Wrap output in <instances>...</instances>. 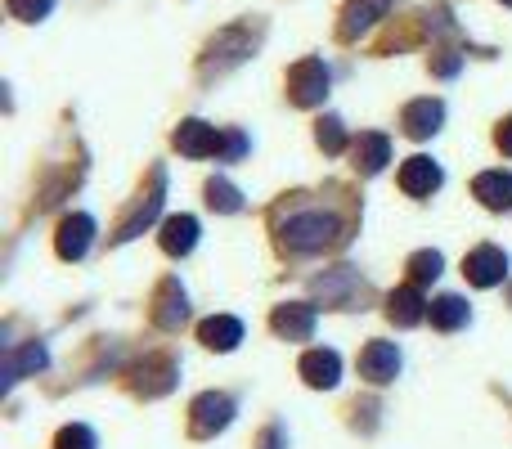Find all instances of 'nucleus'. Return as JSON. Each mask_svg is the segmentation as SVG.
<instances>
[{
  "label": "nucleus",
  "instance_id": "obj_1",
  "mask_svg": "<svg viewBox=\"0 0 512 449\" xmlns=\"http://www.w3.org/2000/svg\"><path fill=\"white\" fill-rule=\"evenodd\" d=\"M337 238H342V221H337L333 212H297L279 225V243L288 247V252H301V256L324 252V247H333Z\"/></svg>",
  "mask_w": 512,
  "mask_h": 449
},
{
  "label": "nucleus",
  "instance_id": "obj_2",
  "mask_svg": "<svg viewBox=\"0 0 512 449\" xmlns=\"http://www.w3.org/2000/svg\"><path fill=\"white\" fill-rule=\"evenodd\" d=\"M328 86H333V77H328L324 59L292 63V72H288V99L297 108H319L328 99Z\"/></svg>",
  "mask_w": 512,
  "mask_h": 449
},
{
  "label": "nucleus",
  "instance_id": "obj_3",
  "mask_svg": "<svg viewBox=\"0 0 512 449\" xmlns=\"http://www.w3.org/2000/svg\"><path fill=\"white\" fill-rule=\"evenodd\" d=\"M230 423H234V400L225 396V391H203V396L189 405V432H194L198 441L225 432Z\"/></svg>",
  "mask_w": 512,
  "mask_h": 449
},
{
  "label": "nucleus",
  "instance_id": "obj_4",
  "mask_svg": "<svg viewBox=\"0 0 512 449\" xmlns=\"http://www.w3.org/2000/svg\"><path fill=\"white\" fill-rule=\"evenodd\" d=\"M252 54V32L248 27H225L221 36H216L212 45H207V59H203V77H212V72H230L239 68L243 59Z\"/></svg>",
  "mask_w": 512,
  "mask_h": 449
},
{
  "label": "nucleus",
  "instance_id": "obj_5",
  "mask_svg": "<svg viewBox=\"0 0 512 449\" xmlns=\"http://www.w3.org/2000/svg\"><path fill=\"white\" fill-rule=\"evenodd\" d=\"M176 149L185 153V158H216V153L225 149V135L216 131V126L189 117V122L176 126Z\"/></svg>",
  "mask_w": 512,
  "mask_h": 449
},
{
  "label": "nucleus",
  "instance_id": "obj_6",
  "mask_svg": "<svg viewBox=\"0 0 512 449\" xmlns=\"http://www.w3.org/2000/svg\"><path fill=\"white\" fill-rule=\"evenodd\" d=\"M185 319H189V297H185V288H180V279H162L158 301H153V324H158L162 333H180Z\"/></svg>",
  "mask_w": 512,
  "mask_h": 449
},
{
  "label": "nucleus",
  "instance_id": "obj_7",
  "mask_svg": "<svg viewBox=\"0 0 512 449\" xmlns=\"http://www.w3.org/2000/svg\"><path fill=\"white\" fill-rule=\"evenodd\" d=\"M270 328L288 342H310L315 337V306L310 301H288V306H274Z\"/></svg>",
  "mask_w": 512,
  "mask_h": 449
},
{
  "label": "nucleus",
  "instance_id": "obj_8",
  "mask_svg": "<svg viewBox=\"0 0 512 449\" xmlns=\"http://www.w3.org/2000/svg\"><path fill=\"white\" fill-rule=\"evenodd\" d=\"M463 274H468V283H477V288H495V283H504V274H508L504 247L486 243V247H477V252H468Z\"/></svg>",
  "mask_w": 512,
  "mask_h": 449
},
{
  "label": "nucleus",
  "instance_id": "obj_9",
  "mask_svg": "<svg viewBox=\"0 0 512 449\" xmlns=\"http://www.w3.org/2000/svg\"><path fill=\"white\" fill-rule=\"evenodd\" d=\"M360 378H369L373 387H387L400 378V351L396 342H369L360 355Z\"/></svg>",
  "mask_w": 512,
  "mask_h": 449
},
{
  "label": "nucleus",
  "instance_id": "obj_10",
  "mask_svg": "<svg viewBox=\"0 0 512 449\" xmlns=\"http://www.w3.org/2000/svg\"><path fill=\"white\" fill-rule=\"evenodd\" d=\"M90 243H95V216H86V212H72L59 225V234H54V247H59L63 261H81L90 252Z\"/></svg>",
  "mask_w": 512,
  "mask_h": 449
},
{
  "label": "nucleus",
  "instance_id": "obj_11",
  "mask_svg": "<svg viewBox=\"0 0 512 449\" xmlns=\"http://www.w3.org/2000/svg\"><path fill=\"white\" fill-rule=\"evenodd\" d=\"M441 122H445L441 99H414V104H405V113H400V126H405L409 140H432V135L441 131Z\"/></svg>",
  "mask_w": 512,
  "mask_h": 449
},
{
  "label": "nucleus",
  "instance_id": "obj_12",
  "mask_svg": "<svg viewBox=\"0 0 512 449\" xmlns=\"http://www.w3.org/2000/svg\"><path fill=\"white\" fill-rule=\"evenodd\" d=\"M297 373L306 378V387L315 391H333L342 382V355L337 351H306L297 364Z\"/></svg>",
  "mask_w": 512,
  "mask_h": 449
},
{
  "label": "nucleus",
  "instance_id": "obj_13",
  "mask_svg": "<svg viewBox=\"0 0 512 449\" xmlns=\"http://www.w3.org/2000/svg\"><path fill=\"white\" fill-rule=\"evenodd\" d=\"M162 194H167V176H162V171H153V194L144 198V203H140V212H135L131 221H126L122 229H117V234H113V243H131V238H140L144 229H149L153 221H158V212H162Z\"/></svg>",
  "mask_w": 512,
  "mask_h": 449
},
{
  "label": "nucleus",
  "instance_id": "obj_14",
  "mask_svg": "<svg viewBox=\"0 0 512 449\" xmlns=\"http://www.w3.org/2000/svg\"><path fill=\"white\" fill-rule=\"evenodd\" d=\"M441 167H436L432 158H409L405 167H400V189H405L409 198H432L436 189H441Z\"/></svg>",
  "mask_w": 512,
  "mask_h": 449
},
{
  "label": "nucleus",
  "instance_id": "obj_15",
  "mask_svg": "<svg viewBox=\"0 0 512 449\" xmlns=\"http://www.w3.org/2000/svg\"><path fill=\"white\" fill-rule=\"evenodd\" d=\"M427 306H432V301H423V292H418V283H405V288H396V292H391V297H387V315H391V324H400V328H414V324H423Z\"/></svg>",
  "mask_w": 512,
  "mask_h": 449
},
{
  "label": "nucleus",
  "instance_id": "obj_16",
  "mask_svg": "<svg viewBox=\"0 0 512 449\" xmlns=\"http://www.w3.org/2000/svg\"><path fill=\"white\" fill-rule=\"evenodd\" d=\"M391 0H351V5L342 9V41H355V36H364L378 18H387Z\"/></svg>",
  "mask_w": 512,
  "mask_h": 449
},
{
  "label": "nucleus",
  "instance_id": "obj_17",
  "mask_svg": "<svg viewBox=\"0 0 512 449\" xmlns=\"http://www.w3.org/2000/svg\"><path fill=\"white\" fill-rule=\"evenodd\" d=\"M198 342L207 346V351H234V346L243 342V324L234 315H212V319H203L198 324Z\"/></svg>",
  "mask_w": 512,
  "mask_h": 449
},
{
  "label": "nucleus",
  "instance_id": "obj_18",
  "mask_svg": "<svg viewBox=\"0 0 512 449\" xmlns=\"http://www.w3.org/2000/svg\"><path fill=\"white\" fill-rule=\"evenodd\" d=\"M158 243H162V252L167 256H189L198 247V221L194 216H167V221H162Z\"/></svg>",
  "mask_w": 512,
  "mask_h": 449
},
{
  "label": "nucleus",
  "instance_id": "obj_19",
  "mask_svg": "<svg viewBox=\"0 0 512 449\" xmlns=\"http://www.w3.org/2000/svg\"><path fill=\"white\" fill-rule=\"evenodd\" d=\"M45 364H50V355H45L41 342H27L23 351H9L5 355V373H0V387L9 391L18 378H27V373H41Z\"/></svg>",
  "mask_w": 512,
  "mask_h": 449
},
{
  "label": "nucleus",
  "instance_id": "obj_20",
  "mask_svg": "<svg viewBox=\"0 0 512 449\" xmlns=\"http://www.w3.org/2000/svg\"><path fill=\"white\" fill-rule=\"evenodd\" d=\"M472 194L490 207V212H512V176L508 171H481L472 180Z\"/></svg>",
  "mask_w": 512,
  "mask_h": 449
},
{
  "label": "nucleus",
  "instance_id": "obj_21",
  "mask_svg": "<svg viewBox=\"0 0 512 449\" xmlns=\"http://www.w3.org/2000/svg\"><path fill=\"white\" fill-rule=\"evenodd\" d=\"M387 162H391V140L387 135H378V131L360 135V144H355V167H360L364 176H378Z\"/></svg>",
  "mask_w": 512,
  "mask_h": 449
},
{
  "label": "nucleus",
  "instance_id": "obj_22",
  "mask_svg": "<svg viewBox=\"0 0 512 449\" xmlns=\"http://www.w3.org/2000/svg\"><path fill=\"white\" fill-rule=\"evenodd\" d=\"M427 315H432V324L441 328V333H454V328H463L472 319V310H468V301H463V297L445 292V297H436L432 306H427Z\"/></svg>",
  "mask_w": 512,
  "mask_h": 449
},
{
  "label": "nucleus",
  "instance_id": "obj_23",
  "mask_svg": "<svg viewBox=\"0 0 512 449\" xmlns=\"http://www.w3.org/2000/svg\"><path fill=\"white\" fill-rule=\"evenodd\" d=\"M441 270H445V256L436 252V247L409 256V279H414L418 288H423V283H432V279H441Z\"/></svg>",
  "mask_w": 512,
  "mask_h": 449
},
{
  "label": "nucleus",
  "instance_id": "obj_24",
  "mask_svg": "<svg viewBox=\"0 0 512 449\" xmlns=\"http://www.w3.org/2000/svg\"><path fill=\"white\" fill-rule=\"evenodd\" d=\"M207 203H212V212H225V216L243 212V194L230 185V180H221V176L207 185Z\"/></svg>",
  "mask_w": 512,
  "mask_h": 449
},
{
  "label": "nucleus",
  "instance_id": "obj_25",
  "mask_svg": "<svg viewBox=\"0 0 512 449\" xmlns=\"http://www.w3.org/2000/svg\"><path fill=\"white\" fill-rule=\"evenodd\" d=\"M315 140H319V149H324V153H342L346 149L342 117H324V122H319V131H315Z\"/></svg>",
  "mask_w": 512,
  "mask_h": 449
},
{
  "label": "nucleus",
  "instance_id": "obj_26",
  "mask_svg": "<svg viewBox=\"0 0 512 449\" xmlns=\"http://www.w3.org/2000/svg\"><path fill=\"white\" fill-rule=\"evenodd\" d=\"M5 9L18 18V23H41L54 9V0H5Z\"/></svg>",
  "mask_w": 512,
  "mask_h": 449
},
{
  "label": "nucleus",
  "instance_id": "obj_27",
  "mask_svg": "<svg viewBox=\"0 0 512 449\" xmlns=\"http://www.w3.org/2000/svg\"><path fill=\"white\" fill-rule=\"evenodd\" d=\"M54 449H95V432L86 423H72L54 436Z\"/></svg>",
  "mask_w": 512,
  "mask_h": 449
},
{
  "label": "nucleus",
  "instance_id": "obj_28",
  "mask_svg": "<svg viewBox=\"0 0 512 449\" xmlns=\"http://www.w3.org/2000/svg\"><path fill=\"white\" fill-rule=\"evenodd\" d=\"M221 153H225L230 162H234V158H243V153H248V140H243L239 131H230V135H225V149H221Z\"/></svg>",
  "mask_w": 512,
  "mask_h": 449
},
{
  "label": "nucleus",
  "instance_id": "obj_29",
  "mask_svg": "<svg viewBox=\"0 0 512 449\" xmlns=\"http://www.w3.org/2000/svg\"><path fill=\"white\" fill-rule=\"evenodd\" d=\"M261 449H288V436H283V427H270V432L261 436Z\"/></svg>",
  "mask_w": 512,
  "mask_h": 449
},
{
  "label": "nucleus",
  "instance_id": "obj_30",
  "mask_svg": "<svg viewBox=\"0 0 512 449\" xmlns=\"http://www.w3.org/2000/svg\"><path fill=\"white\" fill-rule=\"evenodd\" d=\"M495 144H499V149H504L508 158H512V117H508V122L499 126V131H495Z\"/></svg>",
  "mask_w": 512,
  "mask_h": 449
},
{
  "label": "nucleus",
  "instance_id": "obj_31",
  "mask_svg": "<svg viewBox=\"0 0 512 449\" xmlns=\"http://www.w3.org/2000/svg\"><path fill=\"white\" fill-rule=\"evenodd\" d=\"M504 5H512V0H504Z\"/></svg>",
  "mask_w": 512,
  "mask_h": 449
}]
</instances>
